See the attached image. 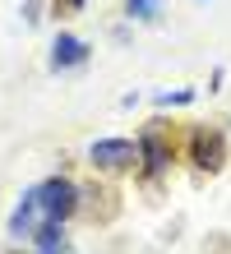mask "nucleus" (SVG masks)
Wrapping results in <instances>:
<instances>
[{"label":"nucleus","mask_w":231,"mask_h":254,"mask_svg":"<svg viewBox=\"0 0 231 254\" xmlns=\"http://www.w3.org/2000/svg\"><path fill=\"white\" fill-rule=\"evenodd\" d=\"M42 222H46V213H42V185H28V190H23V199L14 203V213H9V236H14V241H23V236H37V231H42Z\"/></svg>","instance_id":"obj_2"},{"label":"nucleus","mask_w":231,"mask_h":254,"mask_svg":"<svg viewBox=\"0 0 231 254\" xmlns=\"http://www.w3.org/2000/svg\"><path fill=\"white\" fill-rule=\"evenodd\" d=\"M37 254H65V222H42Z\"/></svg>","instance_id":"obj_7"},{"label":"nucleus","mask_w":231,"mask_h":254,"mask_svg":"<svg viewBox=\"0 0 231 254\" xmlns=\"http://www.w3.org/2000/svg\"><path fill=\"white\" fill-rule=\"evenodd\" d=\"M139 162H144L148 171H162L166 162H171V148H166L157 134H144V139H139Z\"/></svg>","instance_id":"obj_6"},{"label":"nucleus","mask_w":231,"mask_h":254,"mask_svg":"<svg viewBox=\"0 0 231 254\" xmlns=\"http://www.w3.org/2000/svg\"><path fill=\"white\" fill-rule=\"evenodd\" d=\"M88 157H92V167H102V171H125L139 162V143L130 139H97L88 148Z\"/></svg>","instance_id":"obj_3"},{"label":"nucleus","mask_w":231,"mask_h":254,"mask_svg":"<svg viewBox=\"0 0 231 254\" xmlns=\"http://www.w3.org/2000/svg\"><path fill=\"white\" fill-rule=\"evenodd\" d=\"M65 5H74V9H79V5H88V0H65Z\"/></svg>","instance_id":"obj_11"},{"label":"nucleus","mask_w":231,"mask_h":254,"mask_svg":"<svg viewBox=\"0 0 231 254\" xmlns=\"http://www.w3.org/2000/svg\"><path fill=\"white\" fill-rule=\"evenodd\" d=\"M153 102H157V107H185V102H194V93L190 88H176V93H157Z\"/></svg>","instance_id":"obj_9"},{"label":"nucleus","mask_w":231,"mask_h":254,"mask_svg":"<svg viewBox=\"0 0 231 254\" xmlns=\"http://www.w3.org/2000/svg\"><path fill=\"white\" fill-rule=\"evenodd\" d=\"M125 9H130V19H139V23H157L162 19V0H125Z\"/></svg>","instance_id":"obj_8"},{"label":"nucleus","mask_w":231,"mask_h":254,"mask_svg":"<svg viewBox=\"0 0 231 254\" xmlns=\"http://www.w3.org/2000/svg\"><path fill=\"white\" fill-rule=\"evenodd\" d=\"M74 208H79V185H74L70 176L42 181V213H46V222H65Z\"/></svg>","instance_id":"obj_1"},{"label":"nucleus","mask_w":231,"mask_h":254,"mask_svg":"<svg viewBox=\"0 0 231 254\" xmlns=\"http://www.w3.org/2000/svg\"><path fill=\"white\" fill-rule=\"evenodd\" d=\"M37 9H42V0H28V5H23V19H28V23H37V19H42Z\"/></svg>","instance_id":"obj_10"},{"label":"nucleus","mask_w":231,"mask_h":254,"mask_svg":"<svg viewBox=\"0 0 231 254\" xmlns=\"http://www.w3.org/2000/svg\"><path fill=\"white\" fill-rule=\"evenodd\" d=\"M88 61V42H79L74 33H56L51 42V69H74Z\"/></svg>","instance_id":"obj_4"},{"label":"nucleus","mask_w":231,"mask_h":254,"mask_svg":"<svg viewBox=\"0 0 231 254\" xmlns=\"http://www.w3.org/2000/svg\"><path fill=\"white\" fill-rule=\"evenodd\" d=\"M194 167H204V171H218L222 167V139L213 129H194Z\"/></svg>","instance_id":"obj_5"}]
</instances>
